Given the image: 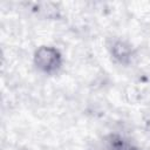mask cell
<instances>
[{"label": "cell", "mask_w": 150, "mask_h": 150, "mask_svg": "<svg viewBox=\"0 0 150 150\" xmlns=\"http://www.w3.org/2000/svg\"><path fill=\"white\" fill-rule=\"evenodd\" d=\"M34 61L36 67L47 74H53L57 71L62 63L60 52L53 47H46V46L40 47L35 52Z\"/></svg>", "instance_id": "6da1fadb"}, {"label": "cell", "mask_w": 150, "mask_h": 150, "mask_svg": "<svg viewBox=\"0 0 150 150\" xmlns=\"http://www.w3.org/2000/svg\"><path fill=\"white\" fill-rule=\"evenodd\" d=\"M110 146L112 150H138L132 144H130L127 139L117 135H114L110 137Z\"/></svg>", "instance_id": "7a4b0ae2"}, {"label": "cell", "mask_w": 150, "mask_h": 150, "mask_svg": "<svg viewBox=\"0 0 150 150\" xmlns=\"http://www.w3.org/2000/svg\"><path fill=\"white\" fill-rule=\"evenodd\" d=\"M115 55L121 61H124L125 59L129 57V49H128V47H125L123 43L118 42L117 45H115Z\"/></svg>", "instance_id": "3957f363"}]
</instances>
